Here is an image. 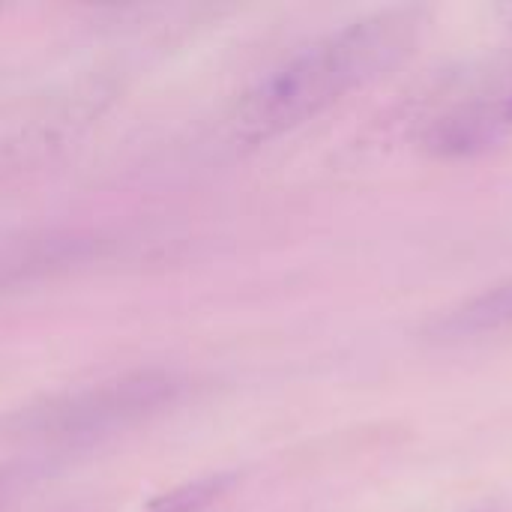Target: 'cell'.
<instances>
[{"label":"cell","instance_id":"6da1fadb","mask_svg":"<svg viewBox=\"0 0 512 512\" xmlns=\"http://www.w3.org/2000/svg\"><path fill=\"white\" fill-rule=\"evenodd\" d=\"M423 27V9L393 6L318 39L243 96L234 114L237 135L258 144L297 129L351 90L399 66L420 42Z\"/></svg>","mask_w":512,"mask_h":512},{"label":"cell","instance_id":"7a4b0ae2","mask_svg":"<svg viewBox=\"0 0 512 512\" xmlns=\"http://www.w3.org/2000/svg\"><path fill=\"white\" fill-rule=\"evenodd\" d=\"M174 387V378L165 372H138L117 381H102L84 393L30 411L27 420H21V432L42 435L48 441L93 438L156 411L171 399Z\"/></svg>","mask_w":512,"mask_h":512},{"label":"cell","instance_id":"3957f363","mask_svg":"<svg viewBox=\"0 0 512 512\" xmlns=\"http://www.w3.org/2000/svg\"><path fill=\"white\" fill-rule=\"evenodd\" d=\"M507 327H512V279L453 309L447 318L438 321L435 333L441 339H468V336L498 333Z\"/></svg>","mask_w":512,"mask_h":512},{"label":"cell","instance_id":"277c9868","mask_svg":"<svg viewBox=\"0 0 512 512\" xmlns=\"http://www.w3.org/2000/svg\"><path fill=\"white\" fill-rule=\"evenodd\" d=\"M228 489V477H207L153 498L144 512H201Z\"/></svg>","mask_w":512,"mask_h":512},{"label":"cell","instance_id":"5b68a950","mask_svg":"<svg viewBox=\"0 0 512 512\" xmlns=\"http://www.w3.org/2000/svg\"><path fill=\"white\" fill-rule=\"evenodd\" d=\"M474 512H492V510H474Z\"/></svg>","mask_w":512,"mask_h":512}]
</instances>
